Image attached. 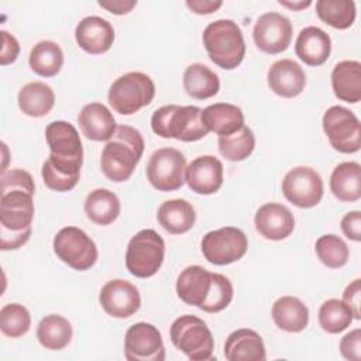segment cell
<instances>
[{"label":"cell","instance_id":"cell-9","mask_svg":"<svg viewBox=\"0 0 361 361\" xmlns=\"http://www.w3.org/2000/svg\"><path fill=\"white\" fill-rule=\"evenodd\" d=\"M323 131L330 145L343 154H354L361 147L358 117L343 106H331L323 114Z\"/></svg>","mask_w":361,"mask_h":361},{"label":"cell","instance_id":"cell-4","mask_svg":"<svg viewBox=\"0 0 361 361\" xmlns=\"http://www.w3.org/2000/svg\"><path fill=\"white\" fill-rule=\"evenodd\" d=\"M151 127L162 138L185 142L202 140L209 133L202 121V109L197 106H162L152 113Z\"/></svg>","mask_w":361,"mask_h":361},{"label":"cell","instance_id":"cell-48","mask_svg":"<svg viewBox=\"0 0 361 361\" xmlns=\"http://www.w3.org/2000/svg\"><path fill=\"white\" fill-rule=\"evenodd\" d=\"M281 6H285V7H288V8H292V10H296V11H299V10H302V8H306V7H309L310 4H312V1L310 0H306V1H283V0H279L278 1Z\"/></svg>","mask_w":361,"mask_h":361},{"label":"cell","instance_id":"cell-5","mask_svg":"<svg viewBox=\"0 0 361 361\" xmlns=\"http://www.w3.org/2000/svg\"><path fill=\"white\" fill-rule=\"evenodd\" d=\"M172 344L192 361L214 360V338L207 324L197 316L183 314L169 329Z\"/></svg>","mask_w":361,"mask_h":361},{"label":"cell","instance_id":"cell-1","mask_svg":"<svg viewBox=\"0 0 361 361\" xmlns=\"http://www.w3.org/2000/svg\"><path fill=\"white\" fill-rule=\"evenodd\" d=\"M176 293L186 305L217 313L231 303L234 289L227 276L210 272L200 265H189L178 275Z\"/></svg>","mask_w":361,"mask_h":361},{"label":"cell","instance_id":"cell-15","mask_svg":"<svg viewBox=\"0 0 361 361\" xmlns=\"http://www.w3.org/2000/svg\"><path fill=\"white\" fill-rule=\"evenodd\" d=\"M34 192L27 189H0V227L20 231L31 227L34 219Z\"/></svg>","mask_w":361,"mask_h":361},{"label":"cell","instance_id":"cell-28","mask_svg":"<svg viewBox=\"0 0 361 361\" xmlns=\"http://www.w3.org/2000/svg\"><path fill=\"white\" fill-rule=\"evenodd\" d=\"M275 324L288 333H299L307 327L309 309L295 296H281L272 305L271 310Z\"/></svg>","mask_w":361,"mask_h":361},{"label":"cell","instance_id":"cell-39","mask_svg":"<svg viewBox=\"0 0 361 361\" xmlns=\"http://www.w3.org/2000/svg\"><path fill=\"white\" fill-rule=\"evenodd\" d=\"M314 250L320 262L331 269H338L344 267L350 257L345 241L336 234H324L319 237Z\"/></svg>","mask_w":361,"mask_h":361},{"label":"cell","instance_id":"cell-11","mask_svg":"<svg viewBox=\"0 0 361 361\" xmlns=\"http://www.w3.org/2000/svg\"><path fill=\"white\" fill-rule=\"evenodd\" d=\"M186 158L175 148L157 149L147 164V179L159 192H172L185 183Z\"/></svg>","mask_w":361,"mask_h":361},{"label":"cell","instance_id":"cell-6","mask_svg":"<svg viewBox=\"0 0 361 361\" xmlns=\"http://www.w3.org/2000/svg\"><path fill=\"white\" fill-rule=\"evenodd\" d=\"M155 96L152 79L142 72H128L117 78L107 93V99L114 111L130 116L148 106Z\"/></svg>","mask_w":361,"mask_h":361},{"label":"cell","instance_id":"cell-12","mask_svg":"<svg viewBox=\"0 0 361 361\" xmlns=\"http://www.w3.org/2000/svg\"><path fill=\"white\" fill-rule=\"evenodd\" d=\"M324 192L323 179L310 166H295L282 179V193L292 204L310 209L320 203Z\"/></svg>","mask_w":361,"mask_h":361},{"label":"cell","instance_id":"cell-7","mask_svg":"<svg viewBox=\"0 0 361 361\" xmlns=\"http://www.w3.org/2000/svg\"><path fill=\"white\" fill-rule=\"evenodd\" d=\"M165 257L164 238L152 228L140 230L131 237L126 251V267L137 278H149L158 272Z\"/></svg>","mask_w":361,"mask_h":361},{"label":"cell","instance_id":"cell-24","mask_svg":"<svg viewBox=\"0 0 361 361\" xmlns=\"http://www.w3.org/2000/svg\"><path fill=\"white\" fill-rule=\"evenodd\" d=\"M295 52L309 66L323 65L331 52L330 35L319 27H305L295 42Z\"/></svg>","mask_w":361,"mask_h":361},{"label":"cell","instance_id":"cell-34","mask_svg":"<svg viewBox=\"0 0 361 361\" xmlns=\"http://www.w3.org/2000/svg\"><path fill=\"white\" fill-rule=\"evenodd\" d=\"M72 324L61 314H48L38 323L37 338L39 344L52 351L65 348L72 340Z\"/></svg>","mask_w":361,"mask_h":361},{"label":"cell","instance_id":"cell-8","mask_svg":"<svg viewBox=\"0 0 361 361\" xmlns=\"http://www.w3.org/2000/svg\"><path fill=\"white\" fill-rule=\"evenodd\" d=\"M52 245L56 257L76 271H87L97 261L99 252L94 241L79 227L61 228Z\"/></svg>","mask_w":361,"mask_h":361},{"label":"cell","instance_id":"cell-35","mask_svg":"<svg viewBox=\"0 0 361 361\" xmlns=\"http://www.w3.org/2000/svg\"><path fill=\"white\" fill-rule=\"evenodd\" d=\"M28 62L34 73L44 78H52L59 73L63 65V52L56 42L44 39L31 48Z\"/></svg>","mask_w":361,"mask_h":361},{"label":"cell","instance_id":"cell-40","mask_svg":"<svg viewBox=\"0 0 361 361\" xmlns=\"http://www.w3.org/2000/svg\"><path fill=\"white\" fill-rule=\"evenodd\" d=\"M31 326V316L25 306L8 303L0 309V330L10 338L24 336Z\"/></svg>","mask_w":361,"mask_h":361},{"label":"cell","instance_id":"cell-10","mask_svg":"<svg viewBox=\"0 0 361 361\" xmlns=\"http://www.w3.org/2000/svg\"><path fill=\"white\" fill-rule=\"evenodd\" d=\"M200 248L210 264L228 265L245 255L248 240L243 230L227 226L206 233L202 238Z\"/></svg>","mask_w":361,"mask_h":361},{"label":"cell","instance_id":"cell-13","mask_svg":"<svg viewBox=\"0 0 361 361\" xmlns=\"http://www.w3.org/2000/svg\"><path fill=\"white\" fill-rule=\"evenodd\" d=\"M124 355L128 361H164L165 347L159 330L147 322L130 326L124 336Z\"/></svg>","mask_w":361,"mask_h":361},{"label":"cell","instance_id":"cell-43","mask_svg":"<svg viewBox=\"0 0 361 361\" xmlns=\"http://www.w3.org/2000/svg\"><path fill=\"white\" fill-rule=\"evenodd\" d=\"M341 231L344 235L353 241L361 240V212L353 210L343 216L341 219Z\"/></svg>","mask_w":361,"mask_h":361},{"label":"cell","instance_id":"cell-14","mask_svg":"<svg viewBox=\"0 0 361 361\" xmlns=\"http://www.w3.org/2000/svg\"><path fill=\"white\" fill-rule=\"evenodd\" d=\"M292 31V24L288 17L269 11L259 16L255 21L252 38L259 51L269 55H276L289 47Z\"/></svg>","mask_w":361,"mask_h":361},{"label":"cell","instance_id":"cell-19","mask_svg":"<svg viewBox=\"0 0 361 361\" xmlns=\"http://www.w3.org/2000/svg\"><path fill=\"white\" fill-rule=\"evenodd\" d=\"M257 231L267 240L279 241L289 237L295 228L292 212L276 202L262 204L254 217Z\"/></svg>","mask_w":361,"mask_h":361},{"label":"cell","instance_id":"cell-37","mask_svg":"<svg viewBox=\"0 0 361 361\" xmlns=\"http://www.w3.org/2000/svg\"><path fill=\"white\" fill-rule=\"evenodd\" d=\"M316 14L322 21L337 30H347L355 20V3L351 0H319Z\"/></svg>","mask_w":361,"mask_h":361},{"label":"cell","instance_id":"cell-27","mask_svg":"<svg viewBox=\"0 0 361 361\" xmlns=\"http://www.w3.org/2000/svg\"><path fill=\"white\" fill-rule=\"evenodd\" d=\"M157 220L165 231L171 234H183L193 227L196 212L188 200L171 199L159 206Z\"/></svg>","mask_w":361,"mask_h":361},{"label":"cell","instance_id":"cell-20","mask_svg":"<svg viewBox=\"0 0 361 361\" xmlns=\"http://www.w3.org/2000/svg\"><path fill=\"white\" fill-rule=\"evenodd\" d=\"M269 89L285 99L299 96L306 86V73L292 59H279L271 65L267 73Z\"/></svg>","mask_w":361,"mask_h":361},{"label":"cell","instance_id":"cell-33","mask_svg":"<svg viewBox=\"0 0 361 361\" xmlns=\"http://www.w3.org/2000/svg\"><path fill=\"white\" fill-rule=\"evenodd\" d=\"M121 206L117 195L104 188L92 190L85 200L86 216L99 226H109L116 221Z\"/></svg>","mask_w":361,"mask_h":361},{"label":"cell","instance_id":"cell-38","mask_svg":"<svg viewBox=\"0 0 361 361\" xmlns=\"http://www.w3.org/2000/svg\"><path fill=\"white\" fill-rule=\"evenodd\" d=\"M354 320L351 309L340 299H329L319 309L320 327L331 334L344 331Z\"/></svg>","mask_w":361,"mask_h":361},{"label":"cell","instance_id":"cell-16","mask_svg":"<svg viewBox=\"0 0 361 361\" xmlns=\"http://www.w3.org/2000/svg\"><path fill=\"white\" fill-rule=\"evenodd\" d=\"M99 302L107 314L116 319H127L140 309L141 296L131 282L111 279L103 285L99 293Z\"/></svg>","mask_w":361,"mask_h":361},{"label":"cell","instance_id":"cell-17","mask_svg":"<svg viewBox=\"0 0 361 361\" xmlns=\"http://www.w3.org/2000/svg\"><path fill=\"white\" fill-rule=\"evenodd\" d=\"M185 182L197 195H213L223 185V164L213 155L195 158L185 169Z\"/></svg>","mask_w":361,"mask_h":361},{"label":"cell","instance_id":"cell-36","mask_svg":"<svg viewBox=\"0 0 361 361\" xmlns=\"http://www.w3.org/2000/svg\"><path fill=\"white\" fill-rule=\"evenodd\" d=\"M219 152L231 162H240L248 158L255 148V137L250 127L243 126L233 134L219 135Z\"/></svg>","mask_w":361,"mask_h":361},{"label":"cell","instance_id":"cell-32","mask_svg":"<svg viewBox=\"0 0 361 361\" xmlns=\"http://www.w3.org/2000/svg\"><path fill=\"white\" fill-rule=\"evenodd\" d=\"M183 89L190 97L204 100L219 93L220 80L209 66L196 62L183 72Z\"/></svg>","mask_w":361,"mask_h":361},{"label":"cell","instance_id":"cell-26","mask_svg":"<svg viewBox=\"0 0 361 361\" xmlns=\"http://www.w3.org/2000/svg\"><path fill=\"white\" fill-rule=\"evenodd\" d=\"M331 87L338 100L358 103L361 100V63L341 61L331 71Z\"/></svg>","mask_w":361,"mask_h":361},{"label":"cell","instance_id":"cell-23","mask_svg":"<svg viewBox=\"0 0 361 361\" xmlns=\"http://www.w3.org/2000/svg\"><path fill=\"white\" fill-rule=\"evenodd\" d=\"M82 164L83 161L79 159H65L49 154L41 168V176L45 186L55 192L72 190L79 180Z\"/></svg>","mask_w":361,"mask_h":361},{"label":"cell","instance_id":"cell-3","mask_svg":"<svg viewBox=\"0 0 361 361\" xmlns=\"http://www.w3.org/2000/svg\"><path fill=\"white\" fill-rule=\"evenodd\" d=\"M202 39L210 61L221 69L237 68L245 56L243 31L233 20L221 18L207 24Z\"/></svg>","mask_w":361,"mask_h":361},{"label":"cell","instance_id":"cell-25","mask_svg":"<svg viewBox=\"0 0 361 361\" xmlns=\"http://www.w3.org/2000/svg\"><path fill=\"white\" fill-rule=\"evenodd\" d=\"M224 357L228 361H265L262 337L251 329L234 330L226 338Z\"/></svg>","mask_w":361,"mask_h":361},{"label":"cell","instance_id":"cell-41","mask_svg":"<svg viewBox=\"0 0 361 361\" xmlns=\"http://www.w3.org/2000/svg\"><path fill=\"white\" fill-rule=\"evenodd\" d=\"M340 353L345 360H361V330L354 329L340 340Z\"/></svg>","mask_w":361,"mask_h":361},{"label":"cell","instance_id":"cell-45","mask_svg":"<svg viewBox=\"0 0 361 361\" xmlns=\"http://www.w3.org/2000/svg\"><path fill=\"white\" fill-rule=\"evenodd\" d=\"M343 300L345 302V305L351 309L354 319L360 320L361 319V313H360V303H361V281L360 279H354L353 282H350L344 292H343Z\"/></svg>","mask_w":361,"mask_h":361},{"label":"cell","instance_id":"cell-30","mask_svg":"<svg viewBox=\"0 0 361 361\" xmlns=\"http://www.w3.org/2000/svg\"><path fill=\"white\" fill-rule=\"evenodd\" d=\"M330 190L341 202H357L361 197V166L347 161L338 164L330 176Z\"/></svg>","mask_w":361,"mask_h":361},{"label":"cell","instance_id":"cell-46","mask_svg":"<svg viewBox=\"0 0 361 361\" xmlns=\"http://www.w3.org/2000/svg\"><path fill=\"white\" fill-rule=\"evenodd\" d=\"M97 4L102 8H106L107 11L116 14V16H123V14H128L135 6L137 1L135 0H109V1H97Z\"/></svg>","mask_w":361,"mask_h":361},{"label":"cell","instance_id":"cell-21","mask_svg":"<svg viewBox=\"0 0 361 361\" xmlns=\"http://www.w3.org/2000/svg\"><path fill=\"white\" fill-rule=\"evenodd\" d=\"M45 141L49 147V154L58 158L83 161L82 141L73 124L63 120L49 123L45 128Z\"/></svg>","mask_w":361,"mask_h":361},{"label":"cell","instance_id":"cell-42","mask_svg":"<svg viewBox=\"0 0 361 361\" xmlns=\"http://www.w3.org/2000/svg\"><path fill=\"white\" fill-rule=\"evenodd\" d=\"M30 235H31V227L20 231H10L4 227H0V250L1 251L17 250L30 240Z\"/></svg>","mask_w":361,"mask_h":361},{"label":"cell","instance_id":"cell-2","mask_svg":"<svg viewBox=\"0 0 361 361\" xmlns=\"http://www.w3.org/2000/svg\"><path fill=\"white\" fill-rule=\"evenodd\" d=\"M144 147V138L137 128L126 124L117 126L102 151L100 168L104 176L113 182L130 179L142 157Z\"/></svg>","mask_w":361,"mask_h":361},{"label":"cell","instance_id":"cell-18","mask_svg":"<svg viewBox=\"0 0 361 361\" xmlns=\"http://www.w3.org/2000/svg\"><path fill=\"white\" fill-rule=\"evenodd\" d=\"M75 39L85 52L90 55H102L113 45L114 28L106 18L87 16L78 23L75 28Z\"/></svg>","mask_w":361,"mask_h":361},{"label":"cell","instance_id":"cell-44","mask_svg":"<svg viewBox=\"0 0 361 361\" xmlns=\"http://www.w3.org/2000/svg\"><path fill=\"white\" fill-rule=\"evenodd\" d=\"M1 41H3V47H1V54H0V63L4 66V65H8V63H13L18 54H20V44L17 41V38L10 34L8 31H1Z\"/></svg>","mask_w":361,"mask_h":361},{"label":"cell","instance_id":"cell-22","mask_svg":"<svg viewBox=\"0 0 361 361\" xmlns=\"http://www.w3.org/2000/svg\"><path fill=\"white\" fill-rule=\"evenodd\" d=\"M78 124L83 135L92 141H109L117 128L111 111L99 102H92L82 107Z\"/></svg>","mask_w":361,"mask_h":361},{"label":"cell","instance_id":"cell-47","mask_svg":"<svg viewBox=\"0 0 361 361\" xmlns=\"http://www.w3.org/2000/svg\"><path fill=\"white\" fill-rule=\"evenodd\" d=\"M186 6L195 13V14H212L217 8L223 6V1H214V0H188Z\"/></svg>","mask_w":361,"mask_h":361},{"label":"cell","instance_id":"cell-29","mask_svg":"<svg viewBox=\"0 0 361 361\" xmlns=\"http://www.w3.org/2000/svg\"><path fill=\"white\" fill-rule=\"evenodd\" d=\"M202 121L209 131L228 135L244 126V113L235 104L214 103L202 110Z\"/></svg>","mask_w":361,"mask_h":361},{"label":"cell","instance_id":"cell-31","mask_svg":"<svg viewBox=\"0 0 361 361\" xmlns=\"http://www.w3.org/2000/svg\"><path fill=\"white\" fill-rule=\"evenodd\" d=\"M17 103L25 116L44 117L55 104V93L44 82H30L20 89Z\"/></svg>","mask_w":361,"mask_h":361}]
</instances>
